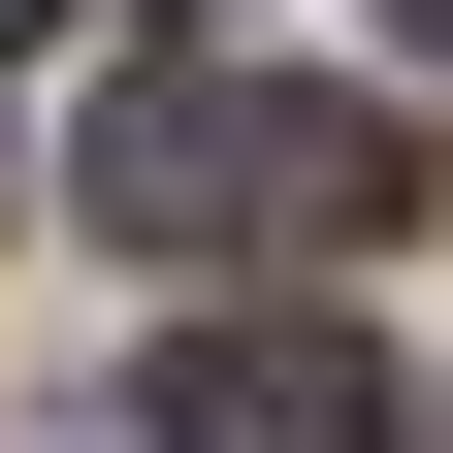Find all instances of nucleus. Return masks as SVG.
Here are the masks:
<instances>
[{
    "instance_id": "f257e3e1",
    "label": "nucleus",
    "mask_w": 453,
    "mask_h": 453,
    "mask_svg": "<svg viewBox=\"0 0 453 453\" xmlns=\"http://www.w3.org/2000/svg\"><path fill=\"white\" fill-rule=\"evenodd\" d=\"M97 226H130V259H357V226H421V162H388V97L130 65L97 97Z\"/></svg>"
},
{
    "instance_id": "f03ea898",
    "label": "nucleus",
    "mask_w": 453,
    "mask_h": 453,
    "mask_svg": "<svg viewBox=\"0 0 453 453\" xmlns=\"http://www.w3.org/2000/svg\"><path fill=\"white\" fill-rule=\"evenodd\" d=\"M162 453H421L388 421V357L357 324H292V292H226V324H162V388H130Z\"/></svg>"
},
{
    "instance_id": "7ed1b4c3",
    "label": "nucleus",
    "mask_w": 453,
    "mask_h": 453,
    "mask_svg": "<svg viewBox=\"0 0 453 453\" xmlns=\"http://www.w3.org/2000/svg\"><path fill=\"white\" fill-rule=\"evenodd\" d=\"M388 33H421V65H453V0H388Z\"/></svg>"
},
{
    "instance_id": "20e7f679",
    "label": "nucleus",
    "mask_w": 453,
    "mask_h": 453,
    "mask_svg": "<svg viewBox=\"0 0 453 453\" xmlns=\"http://www.w3.org/2000/svg\"><path fill=\"white\" fill-rule=\"evenodd\" d=\"M0 33H65V0H0Z\"/></svg>"
}]
</instances>
